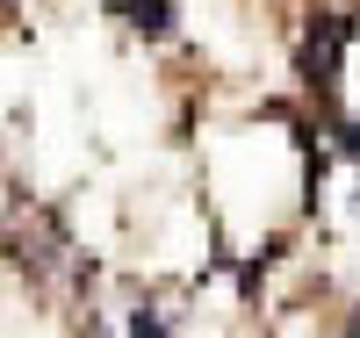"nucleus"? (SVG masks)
Listing matches in <instances>:
<instances>
[{"mask_svg":"<svg viewBox=\"0 0 360 338\" xmlns=\"http://www.w3.org/2000/svg\"><path fill=\"white\" fill-rule=\"evenodd\" d=\"M123 15L144 29V37H166V29H173V8H166V0H123Z\"/></svg>","mask_w":360,"mask_h":338,"instance_id":"1","label":"nucleus"},{"mask_svg":"<svg viewBox=\"0 0 360 338\" xmlns=\"http://www.w3.org/2000/svg\"><path fill=\"white\" fill-rule=\"evenodd\" d=\"M339 144H346L353 159H360V122H346V130H339Z\"/></svg>","mask_w":360,"mask_h":338,"instance_id":"2","label":"nucleus"},{"mask_svg":"<svg viewBox=\"0 0 360 338\" xmlns=\"http://www.w3.org/2000/svg\"><path fill=\"white\" fill-rule=\"evenodd\" d=\"M346 338H360V310H353V324H346Z\"/></svg>","mask_w":360,"mask_h":338,"instance_id":"3","label":"nucleus"}]
</instances>
